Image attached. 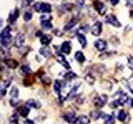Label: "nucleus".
<instances>
[{
	"label": "nucleus",
	"instance_id": "13",
	"mask_svg": "<svg viewBox=\"0 0 133 124\" xmlns=\"http://www.w3.org/2000/svg\"><path fill=\"white\" fill-rule=\"evenodd\" d=\"M90 118L86 115H80L77 118L75 124H89Z\"/></svg>",
	"mask_w": 133,
	"mask_h": 124
},
{
	"label": "nucleus",
	"instance_id": "8",
	"mask_svg": "<svg viewBox=\"0 0 133 124\" xmlns=\"http://www.w3.org/2000/svg\"><path fill=\"white\" fill-rule=\"evenodd\" d=\"M94 8L98 12V13L101 14V15H104L106 11H107L106 6L104 5L103 3L99 1V0H97V1L94 2Z\"/></svg>",
	"mask_w": 133,
	"mask_h": 124
},
{
	"label": "nucleus",
	"instance_id": "16",
	"mask_svg": "<svg viewBox=\"0 0 133 124\" xmlns=\"http://www.w3.org/2000/svg\"><path fill=\"white\" fill-rule=\"evenodd\" d=\"M4 63L5 65L11 69H16L18 66V62L14 60V59H6L4 60Z\"/></svg>",
	"mask_w": 133,
	"mask_h": 124
},
{
	"label": "nucleus",
	"instance_id": "47",
	"mask_svg": "<svg viewBox=\"0 0 133 124\" xmlns=\"http://www.w3.org/2000/svg\"><path fill=\"white\" fill-rule=\"evenodd\" d=\"M131 18H133V10L131 11Z\"/></svg>",
	"mask_w": 133,
	"mask_h": 124
},
{
	"label": "nucleus",
	"instance_id": "46",
	"mask_svg": "<svg viewBox=\"0 0 133 124\" xmlns=\"http://www.w3.org/2000/svg\"><path fill=\"white\" fill-rule=\"evenodd\" d=\"M26 1H27L28 3H32L33 1V0H26Z\"/></svg>",
	"mask_w": 133,
	"mask_h": 124
},
{
	"label": "nucleus",
	"instance_id": "38",
	"mask_svg": "<svg viewBox=\"0 0 133 124\" xmlns=\"http://www.w3.org/2000/svg\"><path fill=\"white\" fill-rule=\"evenodd\" d=\"M119 106H121V105H120V103H119L117 99H116V100H115V101H112L110 103V107H111V109H116V107H119Z\"/></svg>",
	"mask_w": 133,
	"mask_h": 124
},
{
	"label": "nucleus",
	"instance_id": "29",
	"mask_svg": "<svg viewBox=\"0 0 133 124\" xmlns=\"http://www.w3.org/2000/svg\"><path fill=\"white\" fill-rule=\"evenodd\" d=\"M18 94H19V92H18V88H17V87H14V88L12 89V90L10 91L11 99H17L18 98Z\"/></svg>",
	"mask_w": 133,
	"mask_h": 124
},
{
	"label": "nucleus",
	"instance_id": "42",
	"mask_svg": "<svg viewBox=\"0 0 133 124\" xmlns=\"http://www.w3.org/2000/svg\"><path fill=\"white\" fill-rule=\"evenodd\" d=\"M130 103H131V107H133V98H131L130 99Z\"/></svg>",
	"mask_w": 133,
	"mask_h": 124
},
{
	"label": "nucleus",
	"instance_id": "22",
	"mask_svg": "<svg viewBox=\"0 0 133 124\" xmlns=\"http://www.w3.org/2000/svg\"><path fill=\"white\" fill-rule=\"evenodd\" d=\"M18 113L21 117L27 118L28 115L29 114V109L28 107V106H22L18 109Z\"/></svg>",
	"mask_w": 133,
	"mask_h": 124
},
{
	"label": "nucleus",
	"instance_id": "17",
	"mask_svg": "<svg viewBox=\"0 0 133 124\" xmlns=\"http://www.w3.org/2000/svg\"><path fill=\"white\" fill-rule=\"evenodd\" d=\"M61 89H62V82L58 80H55L53 84V90L55 94H57L59 97H61Z\"/></svg>",
	"mask_w": 133,
	"mask_h": 124
},
{
	"label": "nucleus",
	"instance_id": "30",
	"mask_svg": "<svg viewBox=\"0 0 133 124\" xmlns=\"http://www.w3.org/2000/svg\"><path fill=\"white\" fill-rule=\"evenodd\" d=\"M104 124H115V118L111 115H106L104 117Z\"/></svg>",
	"mask_w": 133,
	"mask_h": 124
},
{
	"label": "nucleus",
	"instance_id": "5",
	"mask_svg": "<svg viewBox=\"0 0 133 124\" xmlns=\"http://www.w3.org/2000/svg\"><path fill=\"white\" fill-rule=\"evenodd\" d=\"M25 42V36L22 33H18L14 37V45L18 48H22Z\"/></svg>",
	"mask_w": 133,
	"mask_h": 124
},
{
	"label": "nucleus",
	"instance_id": "21",
	"mask_svg": "<svg viewBox=\"0 0 133 124\" xmlns=\"http://www.w3.org/2000/svg\"><path fill=\"white\" fill-rule=\"evenodd\" d=\"M39 53L41 54L42 56H43L44 57L46 58H48L50 56H51V50H50V48L48 47H42L40 48L39 50Z\"/></svg>",
	"mask_w": 133,
	"mask_h": 124
},
{
	"label": "nucleus",
	"instance_id": "19",
	"mask_svg": "<svg viewBox=\"0 0 133 124\" xmlns=\"http://www.w3.org/2000/svg\"><path fill=\"white\" fill-rule=\"evenodd\" d=\"M77 22H78V20H77L76 18H72L68 23L66 24V26L64 27V30H65V31L71 30V29L73 28L75 26H76L77 23Z\"/></svg>",
	"mask_w": 133,
	"mask_h": 124
},
{
	"label": "nucleus",
	"instance_id": "43",
	"mask_svg": "<svg viewBox=\"0 0 133 124\" xmlns=\"http://www.w3.org/2000/svg\"><path fill=\"white\" fill-rule=\"evenodd\" d=\"M37 32H37V36H43V33H42V32L41 31H37Z\"/></svg>",
	"mask_w": 133,
	"mask_h": 124
},
{
	"label": "nucleus",
	"instance_id": "39",
	"mask_svg": "<svg viewBox=\"0 0 133 124\" xmlns=\"http://www.w3.org/2000/svg\"><path fill=\"white\" fill-rule=\"evenodd\" d=\"M126 6L127 7H133V0H126Z\"/></svg>",
	"mask_w": 133,
	"mask_h": 124
},
{
	"label": "nucleus",
	"instance_id": "9",
	"mask_svg": "<svg viewBox=\"0 0 133 124\" xmlns=\"http://www.w3.org/2000/svg\"><path fill=\"white\" fill-rule=\"evenodd\" d=\"M57 61L59 62V63L63 66L64 68L69 69L71 68V65H69L68 61L66 60L65 56L63 55H62V53H57Z\"/></svg>",
	"mask_w": 133,
	"mask_h": 124
},
{
	"label": "nucleus",
	"instance_id": "15",
	"mask_svg": "<svg viewBox=\"0 0 133 124\" xmlns=\"http://www.w3.org/2000/svg\"><path fill=\"white\" fill-rule=\"evenodd\" d=\"M26 106L37 109L41 107V103L39 102H37V100H35V99H29V100L26 102Z\"/></svg>",
	"mask_w": 133,
	"mask_h": 124
},
{
	"label": "nucleus",
	"instance_id": "44",
	"mask_svg": "<svg viewBox=\"0 0 133 124\" xmlns=\"http://www.w3.org/2000/svg\"><path fill=\"white\" fill-rule=\"evenodd\" d=\"M128 89H129V90L131 91V94H133V89H132L131 88V87L129 86V85H128Z\"/></svg>",
	"mask_w": 133,
	"mask_h": 124
},
{
	"label": "nucleus",
	"instance_id": "3",
	"mask_svg": "<svg viewBox=\"0 0 133 124\" xmlns=\"http://www.w3.org/2000/svg\"><path fill=\"white\" fill-rule=\"evenodd\" d=\"M108 100V97L106 94H102L99 96H96L93 99L94 105L97 107H102L103 106H105Z\"/></svg>",
	"mask_w": 133,
	"mask_h": 124
},
{
	"label": "nucleus",
	"instance_id": "36",
	"mask_svg": "<svg viewBox=\"0 0 133 124\" xmlns=\"http://www.w3.org/2000/svg\"><path fill=\"white\" fill-rule=\"evenodd\" d=\"M128 62H127V66H128V68L133 70V57L132 56H129L128 57V59H127Z\"/></svg>",
	"mask_w": 133,
	"mask_h": 124
},
{
	"label": "nucleus",
	"instance_id": "23",
	"mask_svg": "<svg viewBox=\"0 0 133 124\" xmlns=\"http://www.w3.org/2000/svg\"><path fill=\"white\" fill-rule=\"evenodd\" d=\"M74 57H75V59H76V60L80 64H82L83 62L86 60V58H85L84 55H83V53L82 51H77L76 53H75Z\"/></svg>",
	"mask_w": 133,
	"mask_h": 124
},
{
	"label": "nucleus",
	"instance_id": "25",
	"mask_svg": "<svg viewBox=\"0 0 133 124\" xmlns=\"http://www.w3.org/2000/svg\"><path fill=\"white\" fill-rule=\"evenodd\" d=\"M91 116L95 120H97V119H99L100 118H102V117H105L106 115L101 111H92L91 113Z\"/></svg>",
	"mask_w": 133,
	"mask_h": 124
},
{
	"label": "nucleus",
	"instance_id": "20",
	"mask_svg": "<svg viewBox=\"0 0 133 124\" xmlns=\"http://www.w3.org/2000/svg\"><path fill=\"white\" fill-rule=\"evenodd\" d=\"M31 72H32L31 68L29 67L28 65H22V66H21L20 69H19V73L22 74V75H24V76H26V75L28 76V74H31Z\"/></svg>",
	"mask_w": 133,
	"mask_h": 124
},
{
	"label": "nucleus",
	"instance_id": "14",
	"mask_svg": "<svg viewBox=\"0 0 133 124\" xmlns=\"http://www.w3.org/2000/svg\"><path fill=\"white\" fill-rule=\"evenodd\" d=\"M52 41V36L48 34L43 35L40 37V42L41 44L44 45V47H48V45L51 43Z\"/></svg>",
	"mask_w": 133,
	"mask_h": 124
},
{
	"label": "nucleus",
	"instance_id": "33",
	"mask_svg": "<svg viewBox=\"0 0 133 124\" xmlns=\"http://www.w3.org/2000/svg\"><path fill=\"white\" fill-rule=\"evenodd\" d=\"M84 3H85L84 0H77L76 3H75V6H76L77 9H82L83 6H84Z\"/></svg>",
	"mask_w": 133,
	"mask_h": 124
},
{
	"label": "nucleus",
	"instance_id": "4",
	"mask_svg": "<svg viewBox=\"0 0 133 124\" xmlns=\"http://www.w3.org/2000/svg\"><path fill=\"white\" fill-rule=\"evenodd\" d=\"M105 22L106 23L111 24V26L116 27H122V23H121L116 18V17L113 14H108L107 15L106 18H105Z\"/></svg>",
	"mask_w": 133,
	"mask_h": 124
},
{
	"label": "nucleus",
	"instance_id": "7",
	"mask_svg": "<svg viewBox=\"0 0 133 124\" xmlns=\"http://www.w3.org/2000/svg\"><path fill=\"white\" fill-rule=\"evenodd\" d=\"M94 47L97 49L99 51H104L107 48V42L105 40L98 39L94 42Z\"/></svg>",
	"mask_w": 133,
	"mask_h": 124
},
{
	"label": "nucleus",
	"instance_id": "6",
	"mask_svg": "<svg viewBox=\"0 0 133 124\" xmlns=\"http://www.w3.org/2000/svg\"><path fill=\"white\" fill-rule=\"evenodd\" d=\"M102 31V23L101 22H99V21L94 23V25L92 26V27H91V34L96 36H97L101 34Z\"/></svg>",
	"mask_w": 133,
	"mask_h": 124
},
{
	"label": "nucleus",
	"instance_id": "37",
	"mask_svg": "<svg viewBox=\"0 0 133 124\" xmlns=\"http://www.w3.org/2000/svg\"><path fill=\"white\" fill-rule=\"evenodd\" d=\"M26 81H28L27 83H25L24 84V85L25 86H29V85H31L33 82H34V79H33L32 77H30V78H26L24 80V81L23 82H26Z\"/></svg>",
	"mask_w": 133,
	"mask_h": 124
},
{
	"label": "nucleus",
	"instance_id": "11",
	"mask_svg": "<svg viewBox=\"0 0 133 124\" xmlns=\"http://www.w3.org/2000/svg\"><path fill=\"white\" fill-rule=\"evenodd\" d=\"M19 17V10L18 8H15L14 11H12L9 13V17H8V21H9L10 23H14L17 19Z\"/></svg>",
	"mask_w": 133,
	"mask_h": 124
},
{
	"label": "nucleus",
	"instance_id": "45",
	"mask_svg": "<svg viewBox=\"0 0 133 124\" xmlns=\"http://www.w3.org/2000/svg\"><path fill=\"white\" fill-rule=\"evenodd\" d=\"M130 81H131V84H133V74L131 76V78H130Z\"/></svg>",
	"mask_w": 133,
	"mask_h": 124
},
{
	"label": "nucleus",
	"instance_id": "1",
	"mask_svg": "<svg viewBox=\"0 0 133 124\" xmlns=\"http://www.w3.org/2000/svg\"><path fill=\"white\" fill-rule=\"evenodd\" d=\"M11 29L9 27H7L1 32V45H3V47H8L11 44Z\"/></svg>",
	"mask_w": 133,
	"mask_h": 124
},
{
	"label": "nucleus",
	"instance_id": "31",
	"mask_svg": "<svg viewBox=\"0 0 133 124\" xmlns=\"http://www.w3.org/2000/svg\"><path fill=\"white\" fill-rule=\"evenodd\" d=\"M85 80L89 84H93L95 82V78L91 74H87L85 76Z\"/></svg>",
	"mask_w": 133,
	"mask_h": 124
},
{
	"label": "nucleus",
	"instance_id": "2",
	"mask_svg": "<svg viewBox=\"0 0 133 124\" xmlns=\"http://www.w3.org/2000/svg\"><path fill=\"white\" fill-rule=\"evenodd\" d=\"M33 8L37 12L41 13H50L52 12V6L47 3H37L34 4Z\"/></svg>",
	"mask_w": 133,
	"mask_h": 124
},
{
	"label": "nucleus",
	"instance_id": "35",
	"mask_svg": "<svg viewBox=\"0 0 133 124\" xmlns=\"http://www.w3.org/2000/svg\"><path fill=\"white\" fill-rule=\"evenodd\" d=\"M41 80H42V82H43V84H44L46 85L51 84V80H50V78H48V77H43V76H42L41 77Z\"/></svg>",
	"mask_w": 133,
	"mask_h": 124
},
{
	"label": "nucleus",
	"instance_id": "32",
	"mask_svg": "<svg viewBox=\"0 0 133 124\" xmlns=\"http://www.w3.org/2000/svg\"><path fill=\"white\" fill-rule=\"evenodd\" d=\"M32 13L29 11H27L23 14V19H24L25 22H28V21H30L32 19Z\"/></svg>",
	"mask_w": 133,
	"mask_h": 124
},
{
	"label": "nucleus",
	"instance_id": "41",
	"mask_svg": "<svg viewBox=\"0 0 133 124\" xmlns=\"http://www.w3.org/2000/svg\"><path fill=\"white\" fill-rule=\"evenodd\" d=\"M24 124H35V123L33 121H32V120L27 119V120H25V121H24Z\"/></svg>",
	"mask_w": 133,
	"mask_h": 124
},
{
	"label": "nucleus",
	"instance_id": "24",
	"mask_svg": "<svg viewBox=\"0 0 133 124\" xmlns=\"http://www.w3.org/2000/svg\"><path fill=\"white\" fill-rule=\"evenodd\" d=\"M128 99H129V98L127 96V94H125V93H122V95H121V96L119 97V98L117 99V100H118V102L120 103V105L122 106V105H124L125 103H126L128 101Z\"/></svg>",
	"mask_w": 133,
	"mask_h": 124
},
{
	"label": "nucleus",
	"instance_id": "26",
	"mask_svg": "<svg viewBox=\"0 0 133 124\" xmlns=\"http://www.w3.org/2000/svg\"><path fill=\"white\" fill-rule=\"evenodd\" d=\"M77 77V74L74 73L73 71H68V72H66L65 74V75H64L65 80H68V81L72 80H74V79H76Z\"/></svg>",
	"mask_w": 133,
	"mask_h": 124
},
{
	"label": "nucleus",
	"instance_id": "27",
	"mask_svg": "<svg viewBox=\"0 0 133 124\" xmlns=\"http://www.w3.org/2000/svg\"><path fill=\"white\" fill-rule=\"evenodd\" d=\"M127 112L123 109H122V110H120L117 113V119L121 122H124L127 118Z\"/></svg>",
	"mask_w": 133,
	"mask_h": 124
},
{
	"label": "nucleus",
	"instance_id": "28",
	"mask_svg": "<svg viewBox=\"0 0 133 124\" xmlns=\"http://www.w3.org/2000/svg\"><path fill=\"white\" fill-rule=\"evenodd\" d=\"M41 26L43 29L45 30H49V29H51L52 27V25L50 22V20H43L41 22Z\"/></svg>",
	"mask_w": 133,
	"mask_h": 124
},
{
	"label": "nucleus",
	"instance_id": "10",
	"mask_svg": "<svg viewBox=\"0 0 133 124\" xmlns=\"http://www.w3.org/2000/svg\"><path fill=\"white\" fill-rule=\"evenodd\" d=\"M63 118L65 121H66L69 123H75V121H76V114H75L74 112H69V113H66L63 115Z\"/></svg>",
	"mask_w": 133,
	"mask_h": 124
},
{
	"label": "nucleus",
	"instance_id": "34",
	"mask_svg": "<svg viewBox=\"0 0 133 124\" xmlns=\"http://www.w3.org/2000/svg\"><path fill=\"white\" fill-rule=\"evenodd\" d=\"M11 124H18V118L16 114H12L10 118Z\"/></svg>",
	"mask_w": 133,
	"mask_h": 124
},
{
	"label": "nucleus",
	"instance_id": "12",
	"mask_svg": "<svg viewBox=\"0 0 133 124\" xmlns=\"http://www.w3.org/2000/svg\"><path fill=\"white\" fill-rule=\"evenodd\" d=\"M71 50H72V47H71L70 41H64V42L62 44V45H61L62 53L68 55V54H70V52H71Z\"/></svg>",
	"mask_w": 133,
	"mask_h": 124
},
{
	"label": "nucleus",
	"instance_id": "18",
	"mask_svg": "<svg viewBox=\"0 0 133 124\" xmlns=\"http://www.w3.org/2000/svg\"><path fill=\"white\" fill-rule=\"evenodd\" d=\"M77 40L79 41V43H80V45H82V47L85 48L87 45V41L86 36L83 35L82 33H77Z\"/></svg>",
	"mask_w": 133,
	"mask_h": 124
},
{
	"label": "nucleus",
	"instance_id": "40",
	"mask_svg": "<svg viewBox=\"0 0 133 124\" xmlns=\"http://www.w3.org/2000/svg\"><path fill=\"white\" fill-rule=\"evenodd\" d=\"M120 0H110V3H111L112 6H116V4H117L119 3Z\"/></svg>",
	"mask_w": 133,
	"mask_h": 124
}]
</instances>
